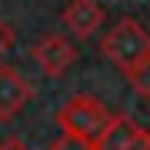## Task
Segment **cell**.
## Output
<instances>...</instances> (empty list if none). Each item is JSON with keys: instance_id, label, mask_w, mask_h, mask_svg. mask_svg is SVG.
Segmentation results:
<instances>
[{"instance_id": "cell-1", "label": "cell", "mask_w": 150, "mask_h": 150, "mask_svg": "<svg viewBox=\"0 0 150 150\" xmlns=\"http://www.w3.org/2000/svg\"><path fill=\"white\" fill-rule=\"evenodd\" d=\"M100 54L117 70H123V74L130 77L137 67H144L150 60V30L140 27L134 17H123V20H117L107 33H103Z\"/></svg>"}, {"instance_id": "cell-2", "label": "cell", "mask_w": 150, "mask_h": 150, "mask_svg": "<svg viewBox=\"0 0 150 150\" xmlns=\"http://www.w3.org/2000/svg\"><path fill=\"white\" fill-rule=\"evenodd\" d=\"M113 113L110 107L100 100V97H90V93H77L70 97L64 107L57 110V123L64 130V137H74V140H83V144H93L107 134Z\"/></svg>"}, {"instance_id": "cell-3", "label": "cell", "mask_w": 150, "mask_h": 150, "mask_svg": "<svg viewBox=\"0 0 150 150\" xmlns=\"http://www.w3.org/2000/svg\"><path fill=\"white\" fill-rule=\"evenodd\" d=\"M33 60L40 64V70L47 77H60V74H67V70L77 64V47L64 37V33H47V37H40L37 47H33Z\"/></svg>"}, {"instance_id": "cell-4", "label": "cell", "mask_w": 150, "mask_h": 150, "mask_svg": "<svg viewBox=\"0 0 150 150\" xmlns=\"http://www.w3.org/2000/svg\"><path fill=\"white\" fill-rule=\"evenodd\" d=\"M33 97V87L23 80L20 70L0 67V120H13Z\"/></svg>"}, {"instance_id": "cell-5", "label": "cell", "mask_w": 150, "mask_h": 150, "mask_svg": "<svg viewBox=\"0 0 150 150\" xmlns=\"http://www.w3.org/2000/svg\"><path fill=\"white\" fill-rule=\"evenodd\" d=\"M60 20L74 33V40H87L103 23V7H100V0H70L60 13Z\"/></svg>"}, {"instance_id": "cell-6", "label": "cell", "mask_w": 150, "mask_h": 150, "mask_svg": "<svg viewBox=\"0 0 150 150\" xmlns=\"http://www.w3.org/2000/svg\"><path fill=\"white\" fill-rule=\"evenodd\" d=\"M144 137H147V130H140V123L130 113H113L107 134L97 140V150H134Z\"/></svg>"}, {"instance_id": "cell-7", "label": "cell", "mask_w": 150, "mask_h": 150, "mask_svg": "<svg viewBox=\"0 0 150 150\" xmlns=\"http://www.w3.org/2000/svg\"><path fill=\"white\" fill-rule=\"evenodd\" d=\"M127 80H130V87H134L140 97H147V100H150V60H147L144 67H137Z\"/></svg>"}, {"instance_id": "cell-8", "label": "cell", "mask_w": 150, "mask_h": 150, "mask_svg": "<svg viewBox=\"0 0 150 150\" xmlns=\"http://www.w3.org/2000/svg\"><path fill=\"white\" fill-rule=\"evenodd\" d=\"M13 43H17V30H13V23L0 17V60L10 54V47H13Z\"/></svg>"}, {"instance_id": "cell-9", "label": "cell", "mask_w": 150, "mask_h": 150, "mask_svg": "<svg viewBox=\"0 0 150 150\" xmlns=\"http://www.w3.org/2000/svg\"><path fill=\"white\" fill-rule=\"evenodd\" d=\"M47 150H97L93 144H83V140H74V137H64V134H60L57 140H54V144H50Z\"/></svg>"}, {"instance_id": "cell-10", "label": "cell", "mask_w": 150, "mask_h": 150, "mask_svg": "<svg viewBox=\"0 0 150 150\" xmlns=\"http://www.w3.org/2000/svg\"><path fill=\"white\" fill-rule=\"evenodd\" d=\"M0 150H30V147L23 144L20 137H4V140H0Z\"/></svg>"}, {"instance_id": "cell-11", "label": "cell", "mask_w": 150, "mask_h": 150, "mask_svg": "<svg viewBox=\"0 0 150 150\" xmlns=\"http://www.w3.org/2000/svg\"><path fill=\"white\" fill-rule=\"evenodd\" d=\"M134 150H150V134H147V137H144V140H140V144H137V147H134Z\"/></svg>"}]
</instances>
